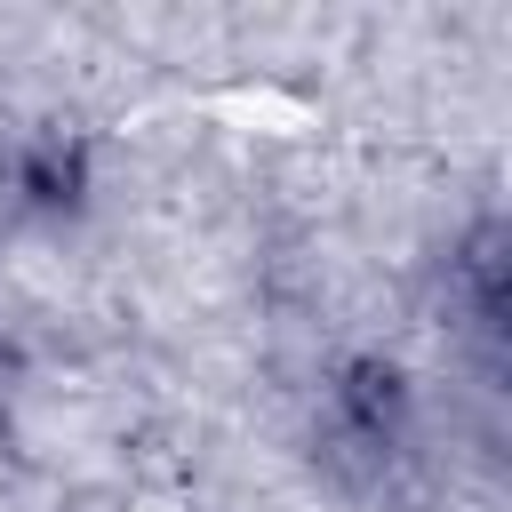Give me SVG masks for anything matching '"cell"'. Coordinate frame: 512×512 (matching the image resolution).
Returning a JSON list of instances; mask_svg holds the SVG:
<instances>
[{
    "mask_svg": "<svg viewBox=\"0 0 512 512\" xmlns=\"http://www.w3.org/2000/svg\"><path fill=\"white\" fill-rule=\"evenodd\" d=\"M16 448V416H8V400H0V456Z\"/></svg>",
    "mask_w": 512,
    "mask_h": 512,
    "instance_id": "2",
    "label": "cell"
},
{
    "mask_svg": "<svg viewBox=\"0 0 512 512\" xmlns=\"http://www.w3.org/2000/svg\"><path fill=\"white\" fill-rule=\"evenodd\" d=\"M8 184H16L24 208L64 216V208H80V192H88V144H80V136H56V128H48V136H24Z\"/></svg>",
    "mask_w": 512,
    "mask_h": 512,
    "instance_id": "1",
    "label": "cell"
}]
</instances>
